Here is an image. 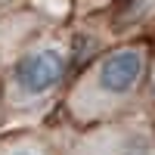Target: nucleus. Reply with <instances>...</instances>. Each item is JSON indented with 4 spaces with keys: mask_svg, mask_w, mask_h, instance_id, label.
I'll return each instance as SVG.
<instances>
[{
    "mask_svg": "<svg viewBox=\"0 0 155 155\" xmlns=\"http://www.w3.org/2000/svg\"><path fill=\"white\" fill-rule=\"evenodd\" d=\"M12 155H41V152H34V149H16Z\"/></svg>",
    "mask_w": 155,
    "mask_h": 155,
    "instance_id": "3",
    "label": "nucleus"
},
{
    "mask_svg": "<svg viewBox=\"0 0 155 155\" xmlns=\"http://www.w3.org/2000/svg\"><path fill=\"white\" fill-rule=\"evenodd\" d=\"M143 71H146V53L140 47H124L118 53H109L96 65L93 90L106 99H124L127 93L137 90Z\"/></svg>",
    "mask_w": 155,
    "mask_h": 155,
    "instance_id": "2",
    "label": "nucleus"
},
{
    "mask_svg": "<svg viewBox=\"0 0 155 155\" xmlns=\"http://www.w3.org/2000/svg\"><path fill=\"white\" fill-rule=\"evenodd\" d=\"M68 59L59 47H37L25 53L12 68V90L22 99H41L62 84Z\"/></svg>",
    "mask_w": 155,
    "mask_h": 155,
    "instance_id": "1",
    "label": "nucleus"
}]
</instances>
